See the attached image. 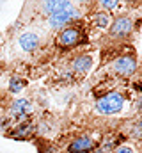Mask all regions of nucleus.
Returning <instances> with one entry per match:
<instances>
[{"mask_svg":"<svg viewBox=\"0 0 142 153\" xmlns=\"http://www.w3.org/2000/svg\"><path fill=\"white\" fill-rule=\"evenodd\" d=\"M124 94L117 89H110L103 93L101 96H98L96 103H94V111L101 116H114V114H119L124 107Z\"/></svg>","mask_w":142,"mask_h":153,"instance_id":"f257e3e1","label":"nucleus"},{"mask_svg":"<svg viewBox=\"0 0 142 153\" xmlns=\"http://www.w3.org/2000/svg\"><path fill=\"white\" fill-rule=\"evenodd\" d=\"M84 39V30L80 25L73 23V25H68L64 27L59 34H57V39H55V45L62 50H70V48H75L82 43Z\"/></svg>","mask_w":142,"mask_h":153,"instance_id":"f03ea898","label":"nucleus"},{"mask_svg":"<svg viewBox=\"0 0 142 153\" xmlns=\"http://www.w3.org/2000/svg\"><path fill=\"white\" fill-rule=\"evenodd\" d=\"M78 18H80V11H78V7H75V4H71L70 7H66V9L52 14V16H48V25L52 29H61L62 30L64 27L73 25Z\"/></svg>","mask_w":142,"mask_h":153,"instance_id":"7ed1b4c3","label":"nucleus"},{"mask_svg":"<svg viewBox=\"0 0 142 153\" xmlns=\"http://www.w3.org/2000/svg\"><path fill=\"white\" fill-rule=\"evenodd\" d=\"M139 68V62L135 59L133 53H124V55H119L117 59L112 61V71L114 75L123 76V78H128V76H133L135 71Z\"/></svg>","mask_w":142,"mask_h":153,"instance_id":"20e7f679","label":"nucleus"},{"mask_svg":"<svg viewBox=\"0 0 142 153\" xmlns=\"http://www.w3.org/2000/svg\"><path fill=\"white\" fill-rule=\"evenodd\" d=\"M133 27H135L133 18L128 16V14H121V16H117V18L112 20L108 34H110L112 39H126L133 32Z\"/></svg>","mask_w":142,"mask_h":153,"instance_id":"39448f33","label":"nucleus"},{"mask_svg":"<svg viewBox=\"0 0 142 153\" xmlns=\"http://www.w3.org/2000/svg\"><path fill=\"white\" fill-rule=\"evenodd\" d=\"M32 112H34V105H32V102L29 98H16L7 107V116L13 121H18V123L29 119V116Z\"/></svg>","mask_w":142,"mask_h":153,"instance_id":"423d86ee","label":"nucleus"},{"mask_svg":"<svg viewBox=\"0 0 142 153\" xmlns=\"http://www.w3.org/2000/svg\"><path fill=\"white\" fill-rule=\"evenodd\" d=\"M96 139L89 134H80L75 139H71L66 146V153H89L92 148H96Z\"/></svg>","mask_w":142,"mask_h":153,"instance_id":"0eeeda50","label":"nucleus"},{"mask_svg":"<svg viewBox=\"0 0 142 153\" xmlns=\"http://www.w3.org/2000/svg\"><path fill=\"white\" fill-rule=\"evenodd\" d=\"M34 134H36L34 121L25 119V121L16 123V125L7 132V137H9V139H16V141H29Z\"/></svg>","mask_w":142,"mask_h":153,"instance_id":"6e6552de","label":"nucleus"},{"mask_svg":"<svg viewBox=\"0 0 142 153\" xmlns=\"http://www.w3.org/2000/svg\"><path fill=\"white\" fill-rule=\"evenodd\" d=\"M91 68H92V57L89 53H80L71 59V70L76 75H85L91 71Z\"/></svg>","mask_w":142,"mask_h":153,"instance_id":"1a4fd4ad","label":"nucleus"},{"mask_svg":"<svg viewBox=\"0 0 142 153\" xmlns=\"http://www.w3.org/2000/svg\"><path fill=\"white\" fill-rule=\"evenodd\" d=\"M18 45L23 52H34L39 46V36L36 32H23L18 38Z\"/></svg>","mask_w":142,"mask_h":153,"instance_id":"9d476101","label":"nucleus"},{"mask_svg":"<svg viewBox=\"0 0 142 153\" xmlns=\"http://www.w3.org/2000/svg\"><path fill=\"white\" fill-rule=\"evenodd\" d=\"M70 5H71V2H68V0H46V2L41 4V9H43L44 14L52 16V14L62 11V9H66V7H70Z\"/></svg>","mask_w":142,"mask_h":153,"instance_id":"9b49d317","label":"nucleus"},{"mask_svg":"<svg viewBox=\"0 0 142 153\" xmlns=\"http://www.w3.org/2000/svg\"><path fill=\"white\" fill-rule=\"evenodd\" d=\"M91 22H92V25L98 27V29H106V27H110L112 18H110V14L105 13V11H96V13L92 14Z\"/></svg>","mask_w":142,"mask_h":153,"instance_id":"f8f14e48","label":"nucleus"},{"mask_svg":"<svg viewBox=\"0 0 142 153\" xmlns=\"http://www.w3.org/2000/svg\"><path fill=\"white\" fill-rule=\"evenodd\" d=\"M25 87H27V80H25L23 76L13 75L9 78V84H7V91H9V93L18 94V93H21Z\"/></svg>","mask_w":142,"mask_h":153,"instance_id":"ddd939ff","label":"nucleus"},{"mask_svg":"<svg viewBox=\"0 0 142 153\" xmlns=\"http://www.w3.org/2000/svg\"><path fill=\"white\" fill-rule=\"evenodd\" d=\"M130 137H133L137 141H142V116L137 117L132 123V126H130Z\"/></svg>","mask_w":142,"mask_h":153,"instance_id":"4468645a","label":"nucleus"},{"mask_svg":"<svg viewBox=\"0 0 142 153\" xmlns=\"http://www.w3.org/2000/svg\"><path fill=\"white\" fill-rule=\"evenodd\" d=\"M98 5L103 7L105 13H106V11H114V9H117V7H119V2H117V0H101Z\"/></svg>","mask_w":142,"mask_h":153,"instance_id":"2eb2a0df","label":"nucleus"},{"mask_svg":"<svg viewBox=\"0 0 142 153\" xmlns=\"http://www.w3.org/2000/svg\"><path fill=\"white\" fill-rule=\"evenodd\" d=\"M11 128H13V119H11L9 116H4V117H0V130L7 134Z\"/></svg>","mask_w":142,"mask_h":153,"instance_id":"dca6fc26","label":"nucleus"},{"mask_svg":"<svg viewBox=\"0 0 142 153\" xmlns=\"http://www.w3.org/2000/svg\"><path fill=\"white\" fill-rule=\"evenodd\" d=\"M37 148H39V152H37V153H57V148H55V146H52V144H46V143L39 144Z\"/></svg>","mask_w":142,"mask_h":153,"instance_id":"f3484780","label":"nucleus"},{"mask_svg":"<svg viewBox=\"0 0 142 153\" xmlns=\"http://www.w3.org/2000/svg\"><path fill=\"white\" fill-rule=\"evenodd\" d=\"M112 153H133V146H130V144H119L117 148H114Z\"/></svg>","mask_w":142,"mask_h":153,"instance_id":"a211bd4d","label":"nucleus"},{"mask_svg":"<svg viewBox=\"0 0 142 153\" xmlns=\"http://www.w3.org/2000/svg\"><path fill=\"white\" fill-rule=\"evenodd\" d=\"M133 107H135V111H137L139 114H142V94H139V96H137V100H135Z\"/></svg>","mask_w":142,"mask_h":153,"instance_id":"6ab92c4d","label":"nucleus"},{"mask_svg":"<svg viewBox=\"0 0 142 153\" xmlns=\"http://www.w3.org/2000/svg\"><path fill=\"white\" fill-rule=\"evenodd\" d=\"M89 153H106V152L103 150V148H101V146H100V144H98L96 148H92V150H91Z\"/></svg>","mask_w":142,"mask_h":153,"instance_id":"aec40b11","label":"nucleus"}]
</instances>
